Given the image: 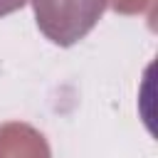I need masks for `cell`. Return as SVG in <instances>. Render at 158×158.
Segmentation results:
<instances>
[{
    "label": "cell",
    "mask_w": 158,
    "mask_h": 158,
    "mask_svg": "<svg viewBox=\"0 0 158 158\" xmlns=\"http://www.w3.org/2000/svg\"><path fill=\"white\" fill-rule=\"evenodd\" d=\"M32 7L40 32L59 47H72L101 20L106 0H32Z\"/></svg>",
    "instance_id": "obj_1"
},
{
    "label": "cell",
    "mask_w": 158,
    "mask_h": 158,
    "mask_svg": "<svg viewBox=\"0 0 158 158\" xmlns=\"http://www.w3.org/2000/svg\"><path fill=\"white\" fill-rule=\"evenodd\" d=\"M0 158H52L47 138L25 121L0 123Z\"/></svg>",
    "instance_id": "obj_2"
},
{
    "label": "cell",
    "mask_w": 158,
    "mask_h": 158,
    "mask_svg": "<svg viewBox=\"0 0 158 158\" xmlns=\"http://www.w3.org/2000/svg\"><path fill=\"white\" fill-rule=\"evenodd\" d=\"M106 5H111L121 15H148V17H153L156 0H106Z\"/></svg>",
    "instance_id": "obj_3"
},
{
    "label": "cell",
    "mask_w": 158,
    "mask_h": 158,
    "mask_svg": "<svg viewBox=\"0 0 158 158\" xmlns=\"http://www.w3.org/2000/svg\"><path fill=\"white\" fill-rule=\"evenodd\" d=\"M25 2H27V0H0V17H2V15H10V12H15V10H20Z\"/></svg>",
    "instance_id": "obj_4"
}]
</instances>
